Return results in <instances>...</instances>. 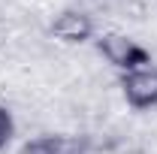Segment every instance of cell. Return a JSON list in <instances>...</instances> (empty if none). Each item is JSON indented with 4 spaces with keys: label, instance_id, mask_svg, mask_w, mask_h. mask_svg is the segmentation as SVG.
I'll list each match as a JSON object with an SVG mask.
<instances>
[{
    "label": "cell",
    "instance_id": "1",
    "mask_svg": "<svg viewBox=\"0 0 157 154\" xmlns=\"http://www.w3.org/2000/svg\"><path fill=\"white\" fill-rule=\"evenodd\" d=\"M97 52L121 73H136V70H145L151 64V52L145 45H139L136 39L124 37V33H103V37H97Z\"/></svg>",
    "mask_w": 157,
    "mask_h": 154
},
{
    "label": "cell",
    "instance_id": "2",
    "mask_svg": "<svg viewBox=\"0 0 157 154\" xmlns=\"http://www.w3.org/2000/svg\"><path fill=\"white\" fill-rule=\"evenodd\" d=\"M48 33L63 45H82L94 37V18L82 9H60L48 27Z\"/></svg>",
    "mask_w": 157,
    "mask_h": 154
},
{
    "label": "cell",
    "instance_id": "3",
    "mask_svg": "<svg viewBox=\"0 0 157 154\" xmlns=\"http://www.w3.org/2000/svg\"><path fill=\"white\" fill-rule=\"evenodd\" d=\"M121 91H124V100L139 112L157 106V70L145 67V70H136V73H124L121 76Z\"/></svg>",
    "mask_w": 157,
    "mask_h": 154
},
{
    "label": "cell",
    "instance_id": "4",
    "mask_svg": "<svg viewBox=\"0 0 157 154\" xmlns=\"http://www.w3.org/2000/svg\"><path fill=\"white\" fill-rule=\"evenodd\" d=\"M55 154H91V142L88 136L55 133Z\"/></svg>",
    "mask_w": 157,
    "mask_h": 154
},
{
    "label": "cell",
    "instance_id": "5",
    "mask_svg": "<svg viewBox=\"0 0 157 154\" xmlns=\"http://www.w3.org/2000/svg\"><path fill=\"white\" fill-rule=\"evenodd\" d=\"M21 154H55V133H42L36 139H27L21 145Z\"/></svg>",
    "mask_w": 157,
    "mask_h": 154
},
{
    "label": "cell",
    "instance_id": "6",
    "mask_svg": "<svg viewBox=\"0 0 157 154\" xmlns=\"http://www.w3.org/2000/svg\"><path fill=\"white\" fill-rule=\"evenodd\" d=\"M12 136H15V118L9 112V106L0 103V151H6V145L12 142Z\"/></svg>",
    "mask_w": 157,
    "mask_h": 154
},
{
    "label": "cell",
    "instance_id": "7",
    "mask_svg": "<svg viewBox=\"0 0 157 154\" xmlns=\"http://www.w3.org/2000/svg\"><path fill=\"white\" fill-rule=\"evenodd\" d=\"M91 3H103V0H91Z\"/></svg>",
    "mask_w": 157,
    "mask_h": 154
}]
</instances>
